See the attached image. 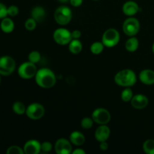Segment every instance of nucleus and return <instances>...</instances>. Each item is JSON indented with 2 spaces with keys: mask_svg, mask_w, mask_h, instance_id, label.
<instances>
[{
  "mask_svg": "<svg viewBox=\"0 0 154 154\" xmlns=\"http://www.w3.org/2000/svg\"><path fill=\"white\" fill-rule=\"evenodd\" d=\"M35 77L36 84L42 88H51L57 82L55 74L48 68H43L38 70Z\"/></svg>",
  "mask_w": 154,
  "mask_h": 154,
  "instance_id": "f257e3e1",
  "label": "nucleus"
},
{
  "mask_svg": "<svg viewBox=\"0 0 154 154\" xmlns=\"http://www.w3.org/2000/svg\"><path fill=\"white\" fill-rule=\"evenodd\" d=\"M114 81L120 87H130L135 85L137 81V77L132 69H123L120 71L114 76Z\"/></svg>",
  "mask_w": 154,
  "mask_h": 154,
  "instance_id": "f03ea898",
  "label": "nucleus"
},
{
  "mask_svg": "<svg viewBox=\"0 0 154 154\" xmlns=\"http://www.w3.org/2000/svg\"><path fill=\"white\" fill-rule=\"evenodd\" d=\"M72 18V10L68 6L62 5L57 8L54 13V19L56 22L61 26L67 25Z\"/></svg>",
  "mask_w": 154,
  "mask_h": 154,
  "instance_id": "7ed1b4c3",
  "label": "nucleus"
},
{
  "mask_svg": "<svg viewBox=\"0 0 154 154\" xmlns=\"http://www.w3.org/2000/svg\"><path fill=\"white\" fill-rule=\"evenodd\" d=\"M120 35L119 32L114 28L107 29L102 35V42L106 48H114L119 43Z\"/></svg>",
  "mask_w": 154,
  "mask_h": 154,
  "instance_id": "20e7f679",
  "label": "nucleus"
},
{
  "mask_svg": "<svg viewBox=\"0 0 154 154\" xmlns=\"http://www.w3.org/2000/svg\"><path fill=\"white\" fill-rule=\"evenodd\" d=\"M16 63L10 56H2L0 57V75L8 76L14 72Z\"/></svg>",
  "mask_w": 154,
  "mask_h": 154,
  "instance_id": "39448f33",
  "label": "nucleus"
},
{
  "mask_svg": "<svg viewBox=\"0 0 154 154\" xmlns=\"http://www.w3.org/2000/svg\"><path fill=\"white\" fill-rule=\"evenodd\" d=\"M123 32L128 36H135L140 30V23L138 19L132 17H129L123 24Z\"/></svg>",
  "mask_w": 154,
  "mask_h": 154,
  "instance_id": "423d86ee",
  "label": "nucleus"
},
{
  "mask_svg": "<svg viewBox=\"0 0 154 154\" xmlns=\"http://www.w3.org/2000/svg\"><path fill=\"white\" fill-rule=\"evenodd\" d=\"M37 68L35 63L31 62H25L18 68V75L23 79H30L35 76L37 73Z\"/></svg>",
  "mask_w": 154,
  "mask_h": 154,
  "instance_id": "0eeeda50",
  "label": "nucleus"
},
{
  "mask_svg": "<svg viewBox=\"0 0 154 154\" xmlns=\"http://www.w3.org/2000/svg\"><path fill=\"white\" fill-rule=\"evenodd\" d=\"M45 110L42 105L39 103H32L26 108V114L29 119L33 120H40L45 115Z\"/></svg>",
  "mask_w": 154,
  "mask_h": 154,
  "instance_id": "6e6552de",
  "label": "nucleus"
},
{
  "mask_svg": "<svg viewBox=\"0 0 154 154\" xmlns=\"http://www.w3.org/2000/svg\"><path fill=\"white\" fill-rule=\"evenodd\" d=\"M92 118L97 124L105 125L108 124L111 120V114L105 108H99L93 111Z\"/></svg>",
  "mask_w": 154,
  "mask_h": 154,
  "instance_id": "1a4fd4ad",
  "label": "nucleus"
},
{
  "mask_svg": "<svg viewBox=\"0 0 154 154\" xmlns=\"http://www.w3.org/2000/svg\"><path fill=\"white\" fill-rule=\"evenodd\" d=\"M53 37L54 41L60 45H69L72 40V32L64 28H59L56 29L53 35Z\"/></svg>",
  "mask_w": 154,
  "mask_h": 154,
  "instance_id": "9d476101",
  "label": "nucleus"
},
{
  "mask_svg": "<svg viewBox=\"0 0 154 154\" xmlns=\"http://www.w3.org/2000/svg\"><path fill=\"white\" fill-rule=\"evenodd\" d=\"M54 148L57 154H69L72 152V143L66 138H60L57 140Z\"/></svg>",
  "mask_w": 154,
  "mask_h": 154,
  "instance_id": "9b49d317",
  "label": "nucleus"
},
{
  "mask_svg": "<svg viewBox=\"0 0 154 154\" xmlns=\"http://www.w3.org/2000/svg\"><path fill=\"white\" fill-rule=\"evenodd\" d=\"M131 105L135 109H143L147 106L149 103L148 98L143 94H137L133 96L130 101Z\"/></svg>",
  "mask_w": 154,
  "mask_h": 154,
  "instance_id": "f8f14e48",
  "label": "nucleus"
},
{
  "mask_svg": "<svg viewBox=\"0 0 154 154\" xmlns=\"http://www.w3.org/2000/svg\"><path fill=\"white\" fill-rule=\"evenodd\" d=\"M41 143L37 140H29L24 144V153L26 154H38L42 151Z\"/></svg>",
  "mask_w": 154,
  "mask_h": 154,
  "instance_id": "ddd939ff",
  "label": "nucleus"
},
{
  "mask_svg": "<svg viewBox=\"0 0 154 154\" xmlns=\"http://www.w3.org/2000/svg\"><path fill=\"white\" fill-rule=\"evenodd\" d=\"M111 134L109 127L105 125H100L95 132V138L99 142L105 141L108 139Z\"/></svg>",
  "mask_w": 154,
  "mask_h": 154,
  "instance_id": "4468645a",
  "label": "nucleus"
},
{
  "mask_svg": "<svg viewBox=\"0 0 154 154\" xmlns=\"http://www.w3.org/2000/svg\"><path fill=\"white\" fill-rule=\"evenodd\" d=\"M140 81L145 85L154 84V71L151 69H144L139 74Z\"/></svg>",
  "mask_w": 154,
  "mask_h": 154,
  "instance_id": "2eb2a0df",
  "label": "nucleus"
},
{
  "mask_svg": "<svg viewBox=\"0 0 154 154\" xmlns=\"http://www.w3.org/2000/svg\"><path fill=\"white\" fill-rule=\"evenodd\" d=\"M139 6L138 3L134 1H128L123 5V12L125 15L129 17L134 16L139 11Z\"/></svg>",
  "mask_w": 154,
  "mask_h": 154,
  "instance_id": "dca6fc26",
  "label": "nucleus"
},
{
  "mask_svg": "<svg viewBox=\"0 0 154 154\" xmlns=\"http://www.w3.org/2000/svg\"><path fill=\"white\" fill-rule=\"evenodd\" d=\"M32 17L35 19L37 23H41L45 20V16H46V11L45 8L41 6H36L33 8L31 12Z\"/></svg>",
  "mask_w": 154,
  "mask_h": 154,
  "instance_id": "f3484780",
  "label": "nucleus"
},
{
  "mask_svg": "<svg viewBox=\"0 0 154 154\" xmlns=\"http://www.w3.org/2000/svg\"><path fill=\"white\" fill-rule=\"evenodd\" d=\"M69 141L74 145L81 146L85 142V137L81 132H78V131H75L71 133Z\"/></svg>",
  "mask_w": 154,
  "mask_h": 154,
  "instance_id": "a211bd4d",
  "label": "nucleus"
},
{
  "mask_svg": "<svg viewBox=\"0 0 154 154\" xmlns=\"http://www.w3.org/2000/svg\"><path fill=\"white\" fill-rule=\"evenodd\" d=\"M0 28L5 33H11L14 29V23L11 18L6 17L2 19L0 23Z\"/></svg>",
  "mask_w": 154,
  "mask_h": 154,
  "instance_id": "6ab92c4d",
  "label": "nucleus"
},
{
  "mask_svg": "<svg viewBox=\"0 0 154 154\" xmlns=\"http://www.w3.org/2000/svg\"><path fill=\"white\" fill-rule=\"evenodd\" d=\"M82 43L79 39H72L69 44V49L72 54H78L82 51Z\"/></svg>",
  "mask_w": 154,
  "mask_h": 154,
  "instance_id": "aec40b11",
  "label": "nucleus"
},
{
  "mask_svg": "<svg viewBox=\"0 0 154 154\" xmlns=\"http://www.w3.org/2000/svg\"><path fill=\"white\" fill-rule=\"evenodd\" d=\"M139 46V42L137 38L135 36H132L129 38L125 44V48L129 52H135Z\"/></svg>",
  "mask_w": 154,
  "mask_h": 154,
  "instance_id": "412c9836",
  "label": "nucleus"
},
{
  "mask_svg": "<svg viewBox=\"0 0 154 154\" xmlns=\"http://www.w3.org/2000/svg\"><path fill=\"white\" fill-rule=\"evenodd\" d=\"M12 109H13L14 112L18 115H22V114H25L26 111L25 105L21 102H14L12 106Z\"/></svg>",
  "mask_w": 154,
  "mask_h": 154,
  "instance_id": "4be33fe9",
  "label": "nucleus"
},
{
  "mask_svg": "<svg viewBox=\"0 0 154 154\" xmlns=\"http://www.w3.org/2000/svg\"><path fill=\"white\" fill-rule=\"evenodd\" d=\"M104 48H105V45H103L102 42H96L92 44V45L90 46V51L92 52V54L98 55L103 51Z\"/></svg>",
  "mask_w": 154,
  "mask_h": 154,
  "instance_id": "5701e85b",
  "label": "nucleus"
},
{
  "mask_svg": "<svg viewBox=\"0 0 154 154\" xmlns=\"http://www.w3.org/2000/svg\"><path fill=\"white\" fill-rule=\"evenodd\" d=\"M143 150L147 154H154V140L148 139L143 144Z\"/></svg>",
  "mask_w": 154,
  "mask_h": 154,
  "instance_id": "b1692460",
  "label": "nucleus"
},
{
  "mask_svg": "<svg viewBox=\"0 0 154 154\" xmlns=\"http://www.w3.org/2000/svg\"><path fill=\"white\" fill-rule=\"evenodd\" d=\"M132 97H133V92H132V89L129 88V87H126V88H125L122 91L121 99L123 102H130Z\"/></svg>",
  "mask_w": 154,
  "mask_h": 154,
  "instance_id": "393cba45",
  "label": "nucleus"
},
{
  "mask_svg": "<svg viewBox=\"0 0 154 154\" xmlns=\"http://www.w3.org/2000/svg\"><path fill=\"white\" fill-rule=\"evenodd\" d=\"M29 61L32 63H38L41 60V54L38 51H33L29 53L28 56Z\"/></svg>",
  "mask_w": 154,
  "mask_h": 154,
  "instance_id": "a878e982",
  "label": "nucleus"
},
{
  "mask_svg": "<svg viewBox=\"0 0 154 154\" xmlns=\"http://www.w3.org/2000/svg\"><path fill=\"white\" fill-rule=\"evenodd\" d=\"M93 123H94V120H93L92 117H84V118L82 119V120H81V127H82L83 129H90V128H92Z\"/></svg>",
  "mask_w": 154,
  "mask_h": 154,
  "instance_id": "bb28decb",
  "label": "nucleus"
},
{
  "mask_svg": "<svg viewBox=\"0 0 154 154\" xmlns=\"http://www.w3.org/2000/svg\"><path fill=\"white\" fill-rule=\"evenodd\" d=\"M25 28L26 29L29 31H32L35 29L36 28V26H37V22L35 19H33L32 17L29 18L26 20L25 22Z\"/></svg>",
  "mask_w": 154,
  "mask_h": 154,
  "instance_id": "cd10ccee",
  "label": "nucleus"
},
{
  "mask_svg": "<svg viewBox=\"0 0 154 154\" xmlns=\"http://www.w3.org/2000/svg\"><path fill=\"white\" fill-rule=\"evenodd\" d=\"M7 154H23L24 150H23L21 147H20L19 146L13 145L9 147L7 149V151H6Z\"/></svg>",
  "mask_w": 154,
  "mask_h": 154,
  "instance_id": "c85d7f7f",
  "label": "nucleus"
},
{
  "mask_svg": "<svg viewBox=\"0 0 154 154\" xmlns=\"http://www.w3.org/2000/svg\"><path fill=\"white\" fill-rule=\"evenodd\" d=\"M53 148V145L51 142L49 141H44L42 144H41V150L43 151L44 153H48V152L51 151Z\"/></svg>",
  "mask_w": 154,
  "mask_h": 154,
  "instance_id": "c756f323",
  "label": "nucleus"
},
{
  "mask_svg": "<svg viewBox=\"0 0 154 154\" xmlns=\"http://www.w3.org/2000/svg\"><path fill=\"white\" fill-rule=\"evenodd\" d=\"M19 14V8L16 5H11L8 8V15L10 17H16Z\"/></svg>",
  "mask_w": 154,
  "mask_h": 154,
  "instance_id": "7c9ffc66",
  "label": "nucleus"
},
{
  "mask_svg": "<svg viewBox=\"0 0 154 154\" xmlns=\"http://www.w3.org/2000/svg\"><path fill=\"white\" fill-rule=\"evenodd\" d=\"M8 16V8L3 3L0 2V19L6 17Z\"/></svg>",
  "mask_w": 154,
  "mask_h": 154,
  "instance_id": "2f4dec72",
  "label": "nucleus"
},
{
  "mask_svg": "<svg viewBox=\"0 0 154 154\" xmlns=\"http://www.w3.org/2000/svg\"><path fill=\"white\" fill-rule=\"evenodd\" d=\"M81 36V32L79 30H74L72 32V39H79Z\"/></svg>",
  "mask_w": 154,
  "mask_h": 154,
  "instance_id": "473e14b6",
  "label": "nucleus"
},
{
  "mask_svg": "<svg viewBox=\"0 0 154 154\" xmlns=\"http://www.w3.org/2000/svg\"><path fill=\"white\" fill-rule=\"evenodd\" d=\"M69 2L73 7H79L83 3V0H70Z\"/></svg>",
  "mask_w": 154,
  "mask_h": 154,
  "instance_id": "72a5a7b5",
  "label": "nucleus"
},
{
  "mask_svg": "<svg viewBox=\"0 0 154 154\" xmlns=\"http://www.w3.org/2000/svg\"><path fill=\"white\" fill-rule=\"evenodd\" d=\"M99 147H100V149L102 150H107L108 149V144L106 142V141H102V142H100V144H99Z\"/></svg>",
  "mask_w": 154,
  "mask_h": 154,
  "instance_id": "f704fd0d",
  "label": "nucleus"
},
{
  "mask_svg": "<svg viewBox=\"0 0 154 154\" xmlns=\"http://www.w3.org/2000/svg\"><path fill=\"white\" fill-rule=\"evenodd\" d=\"M73 154H85L86 152L84 151L83 149H81V148H78V149H76V150H73V151L72 152Z\"/></svg>",
  "mask_w": 154,
  "mask_h": 154,
  "instance_id": "c9c22d12",
  "label": "nucleus"
},
{
  "mask_svg": "<svg viewBox=\"0 0 154 154\" xmlns=\"http://www.w3.org/2000/svg\"><path fill=\"white\" fill-rule=\"evenodd\" d=\"M58 2H60L61 3H67L68 2H69L70 0H57Z\"/></svg>",
  "mask_w": 154,
  "mask_h": 154,
  "instance_id": "e433bc0d",
  "label": "nucleus"
},
{
  "mask_svg": "<svg viewBox=\"0 0 154 154\" xmlns=\"http://www.w3.org/2000/svg\"><path fill=\"white\" fill-rule=\"evenodd\" d=\"M152 51H153V53L154 54V43L153 44V46H152Z\"/></svg>",
  "mask_w": 154,
  "mask_h": 154,
  "instance_id": "4c0bfd02",
  "label": "nucleus"
},
{
  "mask_svg": "<svg viewBox=\"0 0 154 154\" xmlns=\"http://www.w3.org/2000/svg\"><path fill=\"white\" fill-rule=\"evenodd\" d=\"M0 84H1V75H0Z\"/></svg>",
  "mask_w": 154,
  "mask_h": 154,
  "instance_id": "58836bf2",
  "label": "nucleus"
},
{
  "mask_svg": "<svg viewBox=\"0 0 154 154\" xmlns=\"http://www.w3.org/2000/svg\"><path fill=\"white\" fill-rule=\"evenodd\" d=\"M93 1H99V0H93Z\"/></svg>",
  "mask_w": 154,
  "mask_h": 154,
  "instance_id": "ea45409f",
  "label": "nucleus"
}]
</instances>
